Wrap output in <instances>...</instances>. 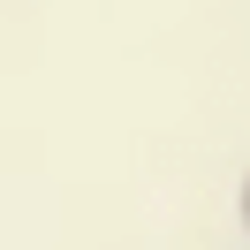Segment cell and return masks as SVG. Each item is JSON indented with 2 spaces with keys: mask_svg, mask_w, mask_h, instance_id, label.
<instances>
[{
  "mask_svg": "<svg viewBox=\"0 0 250 250\" xmlns=\"http://www.w3.org/2000/svg\"><path fill=\"white\" fill-rule=\"evenodd\" d=\"M243 235H250V174H243Z\"/></svg>",
  "mask_w": 250,
  "mask_h": 250,
  "instance_id": "obj_1",
  "label": "cell"
}]
</instances>
